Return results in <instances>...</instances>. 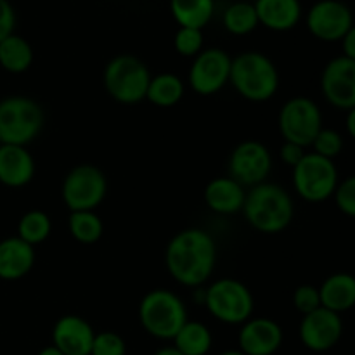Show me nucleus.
Returning <instances> with one entry per match:
<instances>
[{"instance_id":"f257e3e1","label":"nucleus","mask_w":355,"mask_h":355,"mask_svg":"<svg viewBox=\"0 0 355 355\" xmlns=\"http://www.w3.org/2000/svg\"><path fill=\"white\" fill-rule=\"evenodd\" d=\"M218 248L205 229L189 227L177 232L165 250V266L175 283L184 288H203L214 276Z\"/></svg>"},{"instance_id":"f03ea898","label":"nucleus","mask_w":355,"mask_h":355,"mask_svg":"<svg viewBox=\"0 0 355 355\" xmlns=\"http://www.w3.org/2000/svg\"><path fill=\"white\" fill-rule=\"evenodd\" d=\"M241 214L246 224L260 234H279L293 222V198L279 184L262 182L246 189Z\"/></svg>"},{"instance_id":"7ed1b4c3","label":"nucleus","mask_w":355,"mask_h":355,"mask_svg":"<svg viewBox=\"0 0 355 355\" xmlns=\"http://www.w3.org/2000/svg\"><path fill=\"white\" fill-rule=\"evenodd\" d=\"M229 83L250 103H266L279 90V71L272 59L259 51H246L232 58Z\"/></svg>"},{"instance_id":"20e7f679","label":"nucleus","mask_w":355,"mask_h":355,"mask_svg":"<svg viewBox=\"0 0 355 355\" xmlns=\"http://www.w3.org/2000/svg\"><path fill=\"white\" fill-rule=\"evenodd\" d=\"M139 321L142 329L156 340L175 338L187 319V307L182 298L166 288H155L139 304Z\"/></svg>"},{"instance_id":"39448f33","label":"nucleus","mask_w":355,"mask_h":355,"mask_svg":"<svg viewBox=\"0 0 355 355\" xmlns=\"http://www.w3.org/2000/svg\"><path fill=\"white\" fill-rule=\"evenodd\" d=\"M151 76L144 61L132 54H120L104 66L103 85L111 99L130 106L146 99Z\"/></svg>"},{"instance_id":"423d86ee","label":"nucleus","mask_w":355,"mask_h":355,"mask_svg":"<svg viewBox=\"0 0 355 355\" xmlns=\"http://www.w3.org/2000/svg\"><path fill=\"white\" fill-rule=\"evenodd\" d=\"M203 305L218 322L241 326L253 318L255 298L243 281L220 277L203 290Z\"/></svg>"},{"instance_id":"0eeeda50","label":"nucleus","mask_w":355,"mask_h":355,"mask_svg":"<svg viewBox=\"0 0 355 355\" xmlns=\"http://www.w3.org/2000/svg\"><path fill=\"white\" fill-rule=\"evenodd\" d=\"M44 125V110L31 97L9 96L0 101V139L3 144L26 148L40 135Z\"/></svg>"},{"instance_id":"6e6552de","label":"nucleus","mask_w":355,"mask_h":355,"mask_svg":"<svg viewBox=\"0 0 355 355\" xmlns=\"http://www.w3.org/2000/svg\"><path fill=\"white\" fill-rule=\"evenodd\" d=\"M293 189L307 203H322L335 196L340 184L335 162L307 151L302 162L293 166Z\"/></svg>"},{"instance_id":"1a4fd4ad","label":"nucleus","mask_w":355,"mask_h":355,"mask_svg":"<svg viewBox=\"0 0 355 355\" xmlns=\"http://www.w3.org/2000/svg\"><path fill=\"white\" fill-rule=\"evenodd\" d=\"M107 196V177L92 163H80L64 175L62 203L69 211L96 210Z\"/></svg>"},{"instance_id":"9d476101","label":"nucleus","mask_w":355,"mask_h":355,"mask_svg":"<svg viewBox=\"0 0 355 355\" xmlns=\"http://www.w3.org/2000/svg\"><path fill=\"white\" fill-rule=\"evenodd\" d=\"M277 128L284 142H293L305 149L311 148L322 128L321 107L311 97H291L281 106Z\"/></svg>"},{"instance_id":"9b49d317","label":"nucleus","mask_w":355,"mask_h":355,"mask_svg":"<svg viewBox=\"0 0 355 355\" xmlns=\"http://www.w3.org/2000/svg\"><path fill=\"white\" fill-rule=\"evenodd\" d=\"M227 175L250 189L267 182L272 172V155L263 142L248 139L236 146L229 155Z\"/></svg>"},{"instance_id":"f8f14e48","label":"nucleus","mask_w":355,"mask_h":355,"mask_svg":"<svg viewBox=\"0 0 355 355\" xmlns=\"http://www.w3.org/2000/svg\"><path fill=\"white\" fill-rule=\"evenodd\" d=\"M232 58L218 47L203 49L193 59L187 75L193 92L198 96H215L225 85H229Z\"/></svg>"},{"instance_id":"ddd939ff","label":"nucleus","mask_w":355,"mask_h":355,"mask_svg":"<svg viewBox=\"0 0 355 355\" xmlns=\"http://www.w3.org/2000/svg\"><path fill=\"white\" fill-rule=\"evenodd\" d=\"M309 33L321 42H342L354 26L352 9L342 0H318L305 16Z\"/></svg>"},{"instance_id":"4468645a","label":"nucleus","mask_w":355,"mask_h":355,"mask_svg":"<svg viewBox=\"0 0 355 355\" xmlns=\"http://www.w3.org/2000/svg\"><path fill=\"white\" fill-rule=\"evenodd\" d=\"M298 336L305 349L312 352H328L338 345L343 336L342 315L319 307L311 314L302 315Z\"/></svg>"},{"instance_id":"2eb2a0df","label":"nucleus","mask_w":355,"mask_h":355,"mask_svg":"<svg viewBox=\"0 0 355 355\" xmlns=\"http://www.w3.org/2000/svg\"><path fill=\"white\" fill-rule=\"evenodd\" d=\"M321 92L336 110L355 107V61L345 55L333 58L321 73Z\"/></svg>"},{"instance_id":"dca6fc26","label":"nucleus","mask_w":355,"mask_h":355,"mask_svg":"<svg viewBox=\"0 0 355 355\" xmlns=\"http://www.w3.org/2000/svg\"><path fill=\"white\" fill-rule=\"evenodd\" d=\"M283 328L274 319L250 318L238 333L239 350L246 355H274L283 345Z\"/></svg>"},{"instance_id":"f3484780","label":"nucleus","mask_w":355,"mask_h":355,"mask_svg":"<svg viewBox=\"0 0 355 355\" xmlns=\"http://www.w3.org/2000/svg\"><path fill=\"white\" fill-rule=\"evenodd\" d=\"M96 331L87 319L66 314L54 322L52 345L64 355H90Z\"/></svg>"},{"instance_id":"a211bd4d","label":"nucleus","mask_w":355,"mask_h":355,"mask_svg":"<svg viewBox=\"0 0 355 355\" xmlns=\"http://www.w3.org/2000/svg\"><path fill=\"white\" fill-rule=\"evenodd\" d=\"M35 158L24 146L2 144L0 148V184L12 189L28 186L33 180Z\"/></svg>"},{"instance_id":"6ab92c4d","label":"nucleus","mask_w":355,"mask_h":355,"mask_svg":"<svg viewBox=\"0 0 355 355\" xmlns=\"http://www.w3.org/2000/svg\"><path fill=\"white\" fill-rule=\"evenodd\" d=\"M37 260L35 248L17 236L0 241V279L19 281L31 272Z\"/></svg>"},{"instance_id":"aec40b11","label":"nucleus","mask_w":355,"mask_h":355,"mask_svg":"<svg viewBox=\"0 0 355 355\" xmlns=\"http://www.w3.org/2000/svg\"><path fill=\"white\" fill-rule=\"evenodd\" d=\"M205 203L217 215H234L243 210L246 200V187L229 175L211 179L205 187Z\"/></svg>"},{"instance_id":"412c9836","label":"nucleus","mask_w":355,"mask_h":355,"mask_svg":"<svg viewBox=\"0 0 355 355\" xmlns=\"http://www.w3.org/2000/svg\"><path fill=\"white\" fill-rule=\"evenodd\" d=\"M253 6L259 16V24L270 31L293 30L304 14L300 0H257Z\"/></svg>"},{"instance_id":"4be33fe9","label":"nucleus","mask_w":355,"mask_h":355,"mask_svg":"<svg viewBox=\"0 0 355 355\" xmlns=\"http://www.w3.org/2000/svg\"><path fill=\"white\" fill-rule=\"evenodd\" d=\"M319 295L321 307L342 315L355 307V276L350 272L331 274L319 286Z\"/></svg>"},{"instance_id":"5701e85b","label":"nucleus","mask_w":355,"mask_h":355,"mask_svg":"<svg viewBox=\"0 0 355 355\" xmlns=\"http://www.w3.org/2000/svg\"><path fill=\"white\" fill-rule=\"evenodd\" d=\"M33 47L21 35H9L0 42V68L10 75L26 73L33 64Z\"/></svg>"},{"instance_id":"b1692460","label":"nucleus","mask_w":355,"mask_h":355,"mask_svg":"<svg viewBox=\"0 0 355 355\" xmlns=\"http://www.w3.org/2000/svg\"><path fill=\"white\" fill-rule=\"evenodd\" d=\"M170 12L180 28L203 30L215 14V0H170Z\"/></svg>"},{"instance_id":"393cba45","label":"nucleus","mask_w":355,"mask_h":355,"mask_svg":"<svg viewBox=\"0 0 355 355\" xmlns=\"http://www.w3.org/2000/svg\"><path fill=\"white\" fill-rule=\"evenodd\" d=\"M186 94V85L182 78L173 73H159L151 76L146 99L158 107H172L182 101Z\"/></svg>"},{"instance_id":"a878e982","label":"nucleus","mask_w":355,"mask_h":355,"mask_svg":"<svg viewBox=\"0 0 355 355\" xmlns=\"http://www.w3.org/2000/svg\"><path fill=\"white\" fill-rule=\"evenodd\" d=\"M172 342L182 355H207L214 345V336L203 322L187 321Z\"/></svg>"},{"instance_id":"bb28decb","label":"nucleus","mask_w":355,"mask_h":355,"mask_svg":"<svg viewBox=\"0 0 355 355\" xmlns=\"http://www.w3.org/2000/svg\"><path fill=\"white\" fill-rule=\"evenodd\" d=\"M68 229L71 238L80 245H94L104 234L103 218L96 214V210L69 211Z\"/></svg>"},{"instance_id":"cd10ccee","label":"nucleus","mask_w":355,"mask_h":355,"mask_svg":"<svg viewBox=\"0 0 355 355\" xmlns=\"http://www.w3.org/2000/svg\"><path fill=\"white\" fill-rule=\"evenodd\" d=\"M222 24H224L227 33L236 35V37L250 35L260 26L255 6L250 2H243V0L231 3L224 10V14H222Z\"/></svg>"},{"instance_id":"c85d7f7f","label":"nucleus","mask_w":355,"mask_h":355,"mask_svg":"<svg viewBox=\"0 0 355 355\" xmlns=\"http://www.w3.org/2000/svg\"><path fill=\"white\" fill-rule=\"evenodd\" d=\"M52 232V220L45 211L30 210L19 218L17 222V238L24 243L35 246L42 245L45 239H49Z\"/></svg>"},{"instance_id":"c756f323","label":"nucleus","mask_w":355,"mask_h":355,"mask_svg":"<svg viewBox=\"0 0 355 355\" xmlns=\"http://www.w3.org/2000/svg\"><path fill=\"white\" fill-rule=\"evenodd\" d=\"M343 146H345V142H343V135L340 134L338 130L322 127L321 130H319V134L315 135L311 148H312V153L322 156V158L335 159L336 156L342 155Z\"/></svg>"},{"instance_id":"7c9ffc66","label":"nucleus","mask_w":355,"mask_h":355,"mask_svg":"<svg viewBox=\"0 0 355 355\" xmlns=\"http://www.w3.org/2000/svg\"><path fill=\"white\" fill-rule=\"evenodd\" d=\"M205 37L203 30H196V28H180L175 31L173 37V47H175L177 54L182 58H196L201 51H203Z\"/></svg>"},{"instance_id":"2f4dec72","label":"nucleus","mask_w":355,"mask_h":355,"mask_svg":"<svg viewBox=\"0 0 355 355\" xmlns=\"http://www.w3.org/2000/svg\"><path fill=\"white\" fill-rule=\"evenodd\" d=\"M90 355H127V343L114 331L96 333Z\"/></svg>"},{"instance_id":"473e14b6","label":"nucleus","mask_w":355,"mask_h":355,"mask_svg":"<svg viewBox=\"0 0 355 355\" xmlns=\"http://www.w3.org/2000/svg\"><path fill=\"white\" fill-rule=\"evenodd\" d=\"M293 307L300 312L302 315H307L311 312L318 311L321 307V295L319 288L314 284H300L293 291Z\"/></svg>"},{"instance_id":"72a5a7b5","label":"nucleus","mask_w":355,"mask_h":355,"mask_svg":"<svg viewBox=\"0 0 355 355\" xmlns=\"http://www.w3.org/2000/svg\"><path fill=\"white\" fill-rule=\"evenodd\" d=\"M333 198H335L336 207L343 215L355 218V175L340 180Z\"/></svg>"},{"instance_id":"f704fd0d","label":"nucleus","mask_w":355,"mask_h":355,"mask_svg":"<svg viewBox=\"0 0 355 355\" xmlns=\"http://www.w3.org/2000/svg\"><path fill=\"white\" fill-rule=\"evenodd\" d=\"M16 28V10L9 0H0V42L14 33Z\"/></svg>"},{"instance_id":"c9c22d12","label":"nucleus","mask_w":355,"mask_h":355,"mask_svg":"<svg viewBox=\"0 0 355 355\" xmlns=\"http://www.w3.org/2000/svg\"><path fill=\"white\" fill-rule=\"evenodd\" d=\"M305 153H307V149L302 148V146L293 144V142H283V146L279 149V158L284 165L293 168V166H297L302 162Z\"/></svg>"},{"instance_id":"e433bc0d","label":"nucleus","mask_w":355,"mask_h":355,"mask_svg":"<svg viewBox=\"0 0 355 355\" xmlns=\"http://www.w3.org/2000/svg\"><path fill=\"white\" fill-rule=\"evenodd\" d=\"M342 55L355 61V24L347 31L345 37L342 38Z\"/></svg>"},{"instance_id":"4c0bfd02","label":"nucleus","mask_w":355,"mask_h":355,"mask_svg":"<svg viewBox=\"0 0 355 355\" xmlns=\"http://www.w3.org/2000/svg\"><path fill=\"white\" fill-rule=\"evenodd\" d=\"M345 128L347 134L355 141V107H352L350 111H347V118H345Z\"/></svg>"},{"instance_id":"58836bf2","label":"nucleus","mask_w":355,"mask_h":355,"mask_svg":"<svg viewBox=\"0 0 355 355\" xmlns=\"http://www.w3.org/2000/svg\"><path fill=\"white\" fill-rule=\"evenodd\" d=\"M153 355H182V354H180L179 350L175 349V347L170 345V347H162V349L156 350V352Z\"/></svg>"},{"instance_id":"ea45409f","label":"nucleus","mask_w":355,"mask_h":355,"mask_svg":"<svg viewBox=\"0 0 355 355\" xmlns=\"http://www.w3.org/2000/svg\"><path fill=\"white\" fill-rule=\"evenodd\" d=\"M37 355H64V354L59 352L54 345H49V347H45V349H42Z\"/></svg>"},{"instance_id":"a19ab883","label":"nucleus","mask_w":355,"mask_h":355,"mask_svg":"<svg viewBox=\"0 0 355 355\" xmlns=\"http://www.w3.org/2000/svg\"><path fill=\"white\" fill-rule=\"evenodd\" d=\"M218 355H246V354H243L241 350L236 349V350H224V352H220Z\"/></svg>"},{"instance_id":"79ce46f5","label":"nucleus","mask_w":355,"mask_h":355,"mask_svg":"<svg viewBox=\"0 0 355 355\" xmlns=\"http://www.w3.org/2000/svg\"><path fill=\"white\" fill-rule=\"evenodd\" d=\"M2 144H3V142H2V139H0V148H2Z\"/></svg>"}]
</instances>
